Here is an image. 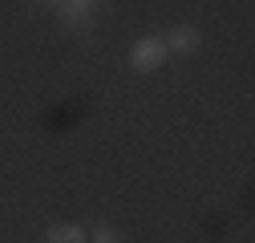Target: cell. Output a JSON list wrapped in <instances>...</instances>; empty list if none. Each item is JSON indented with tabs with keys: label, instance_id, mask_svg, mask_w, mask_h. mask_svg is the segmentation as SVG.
Segmentation results:
<instances>
[{
	"label": "cell",
	"instance_id": "6da1fadb",
	"mask_svg": "<svg viewBox=\"0 0 255 243\" xmlns=\"http://www.w3.org/2000/svg\"><path fill=\"white\" fill-rule=\"evenodd\" d=\"M166 41L162 37H138L134 49H130V69L134 73H154V69H162L166 65Z\"/></svg>",
	"mask_w": 255,
	"mask_h": 243
},
{
	"label": "cell",
	"instance_id": "7a4b0ae2",
	"mask_svg": "<svg viewBox=\"0 0 255 243\" xmlns=\"http://www.w3.org/2000/svg\"><path fill=\"white\" fill-rule=\"evenodd\" d=\"M162 41H166V53L182 57V53H195L203 37H199V28H195V24H174V28H170V33H166Z\"/></svg>",
	"mask_w": 255,
	"mask_h": 243
},
{
	"label": "cell",
	"instance_id": "3957f363",
	"mask_svg": "<svg viewBox=\"0 0 255 243\" xmlns=\"http://www.w3.org/2000/svg\"><path fill=\"white\" fill-rule=\"evenodd\" d=\"M98 4H102V0H65V4H61V20L73 24V28H81L93 12H98Z\"/></svg>",
	"mask_w": 255,
	"mask_h": 243
},
{
	"label": "cell",
	"instance_id": "277c9868",
	"mask_svg": "<svg viewBox=\"0 0 255 243\" xmlns=\"http://www.w3.org/2000/svg\"><path fill=\"white\" fill-rule=\"evenodd\" d=\"M45 243H89V235H85V227H77V223H53V227L45 231Z\"/></svg>",
	"mask_w": 255,
	"mask_h": 243
},
{
	"label": "cell",
	"instance_id": "5b68a950",
	"mask_svg": "<svg viewBox=\"0 0 255 243\" xmlns=\"http://www.w3.org/2000/svg\"><path fill=\"white\" fill-rule=\"evenodd\" d=\"M89 239H93V243H118V231H114L110 223H98V231H93Z\"/></svg>",
	"mask_w": 255,
	"mask_h": 243
},
{
	"label": "cell",
	"instance_id": "8992f818",
	"mask_svg": "<svg viewBox=\"0 0 255 243\" xmlns=\"http://www.w3.org/2000/svg\"><path fill=\"white\" fill-rule=\"evenodd\" d=\"M49 4H65V0H49Z\"/></svg>",
	"mask_w": 255,
	"mask_h": 243
}]
</instances>
